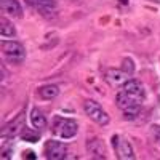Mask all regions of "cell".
Wrapping results in <instances>:
<instances>
[{
  "instance_id": "1",
  "label": "cell",
  "mask_w": 160,
  "mask_h": 160,
  "mask_svg": "<svg viewBox=\"0 0 160 160\" xmlns=\"http://www.w3.org/2000/svg\"><path fill=\"white\" fill-rule=\"evenodd\" d=\"M115 102H117V108L123 112V117L127 120H135L139 115V112H141V102H138L136 99H133L131 96H128L125 91L117 93Z\"/></svg>"
},
{
  "instance_id": "2",
  "label": "cell",
  "mask_w": 160,
  "mask_h": 160,
  "mask_svg": "<svg viewBox=\"0 0 160 160\" xmlns=\"http://www.w3.org/2000/svg\"><path fill=\"white\" fill-rule=\"evenodd\" d=\"M78 125L72 118H64V117H55L53 120V135H56L61 139H71L77 135Z\"/></svg>"
},
{
  "instance_id": "3",
  "label": "cell",
  "mask_w": 160,
  "mask_h": 160,
  "mask_svg": "<svg viewBox=\"0 0 160 160\" xmlns=\"http://www.w3.org/2000/svg\"><path fill=\"white\" fill-rule=\"evenodd\" d=\"M3 58L10 64H22L26 59V48L15 40L3 42Z\"/></svg>"
},
{
  "instance_id": "4",
  "label": "cell",
  "mask_w": 160,
  "mask_h": 160,
  "mask_svg": "<svg viewBox=\"0 0 160 160\" xmlns=\"http://www.w3.org/2000/svg\"><path fill=\"white\" fill-rule=\"evenodd\" d=\"M83 109H85V114L98 125H101V127L109 125V115L104 112V109L101 108L99 102L93 101V99H87L83 102Z\"/></svg>"
},
{
  "instance_id": "5",
  "label": "cell",
  "mask_w": 160,
  "mask_h": 160,
  "mask_svg": "<svg viewBox=\"0 0 160 160\" xmlns=\"http://www.w3.org/2000/svg\"><path fill=\"white\" fill-rule=\"evenodd\" d=\"M112 146H114V149H115L118 158H122V160H133V158H135V151H133L131 144L125 138L115 135L112 138Z\"/></svg>"
},
{
  "instance_id": "6",
  "label": "cell",
  "mask_w": 160,
  "mask_h": 160,
  "mask_svg": "<svg viewBox=\"0 0 160 160\" xmlns=\"http://www.w3.org/2000/svg\"><path fill=\"white\" fill-rule=\"evenodd\" d=\"M122 91H125L128 96H131L133 99H136L141 104H142V101L146 98V90H144L142 83L139 82V80H136V78H128L125 82V85L122 87Z\"/></svg>"
},
{
  "instance_id": "7",
  "label": "cell",
  "mask_w": 160,
  "mask_h": 160,
  "mask_svg": "<svg viewBox=\"0 0 160 160\" xmlns=\"http://www.w3.org/2000/svg\"><path fill=\"white\" fill-rule=\"evenodd\" d=\"M45 155L48 160H62L68 155V148L61 141H48L45 144Z\"/></svg>"
},
{
  "instance_id": "8",
  "label": "cell",
  "mask_w": 160,
  "mask_h": 160,
  "mask_svg": "<svg viewBox=\"0 0 160 160\" xmlns=\"http://www.w3.org/2000/svg\"><path fill=\"white\" fill-rule=\"evenodd\" d=\"M26 2L42 16H53L56 13V0H26Z\"/></svg>"
},
{
  "instance_id": "9",
  "label": "cell",
  "mask_w": 160,
  "mask_h": 160,
  "mask_svg": "<svg viewBox=\"0 0 160 160\" xmlns=\"http://www.w3.org/2000/svg\"><path fill=\"white\" fill-rule=\"evenodd\" d=\"M128 75L123 69H108L106 71V82H108L111 87L118 88V87H123L125 82L128 80Z\"/></svg>"
},
{
  "instance_id": "10",
  "label": "cell",
  "mask_w": 160,
  "mask_h": 160,
  "mask_svg": "<svg viewBox=\"0 0 160 160\" xmlns=\"http://www.w3.org/2000/svg\"><path fill=\"white\" fill-rule=\"evenodd\" d=\"M24 130V115H18L15 120H11V122H8L3 128V136H18L21 135V131Z\"/></svg>"
},
{
  "instance_id": "11",
  "label": "cell",
  "mask_w": 160,
  "mask_h": 160,
  "mask_svg": "<svg viewBox=\"0 0 160 160\" xmlns=\"http://www.w3.org/2000/svg\"><path fill=\"white\" fill-rule=\"evenodd\" d=\"M0 8H2V11L5 15L15 16V18L22 16V8H21L18 0H0Z\"/></svg>"
},
{
  "instance_id": "12",
  "label": "cell",
  "mask_w": 160,
  "mask_h": 160,
  "mask_svg": "<svg viewBox=\"0 0 160 160\" xmlns=\"http://www.w3.org/2000/svg\"><path fill=\"white\" fill-rule=\"evenodd\" d=\"M87 149L93 158H106V148L101 139H90L87 142Z\"/></svg>"
},
{
  "instance_id": "13",
  "label": "cell",
  "mask_w": 160,
  "mask_h": 160,
  "mask_svg": "<svg viewBox=\"0 0 160 160\" xmlns=\"http://www.w3.org/2000/svg\"><path fill=\"white\" fill-rule=\"evenodd\" d=\"M29 120H31L32 127L37 128V130L47 128V117H45V114H43L42 111L37 109V108H34V109L29 112Z\"/></svg>"
},
{
  "instance_id": "14",
  "label": "cell",
  "mask_w": 160,
  "mask_h": 160,
  "mask_svg": "<svg viewBox=\"0 0 160 160\" xmlns=\"http://www.w3.org/2000/svg\"><path fill=\"white\" fill-rule=\"evenodd\" d=\"M38 95L43 99H55L59 95V87L58 85H45L38 90Z\"/></svg>"
},
{
  "instance_id": "15",
  "label": "cell",
  "mask_w": 160,
  "mask_h": 160,
  "mask_svg": "<svg viewBox=\"0 0 160 160\" xmlns=\"http://www.w3.org/2000/svg\"><path fill=\"white\" fill-rule=\"evenodd\" d=\"M40 130H37V128H26L24 127V130L21 131V135H19V138L22 139V141H28V142H37L38 139H40V133H38Z\"/></svg>"
},
{
  "instance_id": "16",
  "label": "cell",
  "mask_w": 160,
  "mask_h": 160,
  "mask_svg": "<svg viewBox=\"0 0 160 160\" xmlns=\"http://www.w3.org/2000/svg\"><path fill=\"white\" fill-rule=\"evenodd\" d=\"M2 26H0V34H2V37H15L16 35V29H15V26H13L10 21H7L5 18H2V22H0Z\"/></svg>"
},
{
  "instance_id": "17",
  "label": "cell",
  "mask_w": 160,
  "mask_h": 160,
  "mask_svg": "<svg viewBox=\"0 0 160 160\" xmlns=\"http://www.w3.org/2000/svg\"><path fill=\"white\" fill-rule=\"evenodd\" d=\"M122 69L127 72V74H133V72H135V64H133V61L130 59V58H125L123 59V66H122Z\"/></svg>"
},
{
  "instance_id": "18",
  "label": "cell",
  "mask_w": 160,
  "mask_h": 160,
  "mask_svg": "<svg viewBox=\"0 0 160 160\" xmlns=\"http://www.w3.org/2000/svg\"><path fill=\"white\" fill-rule=\"evenodd\" d=\"M151 135H152L154 141L160 146V125H152L151 127Z\"/></svg>"
}]
</instances>
